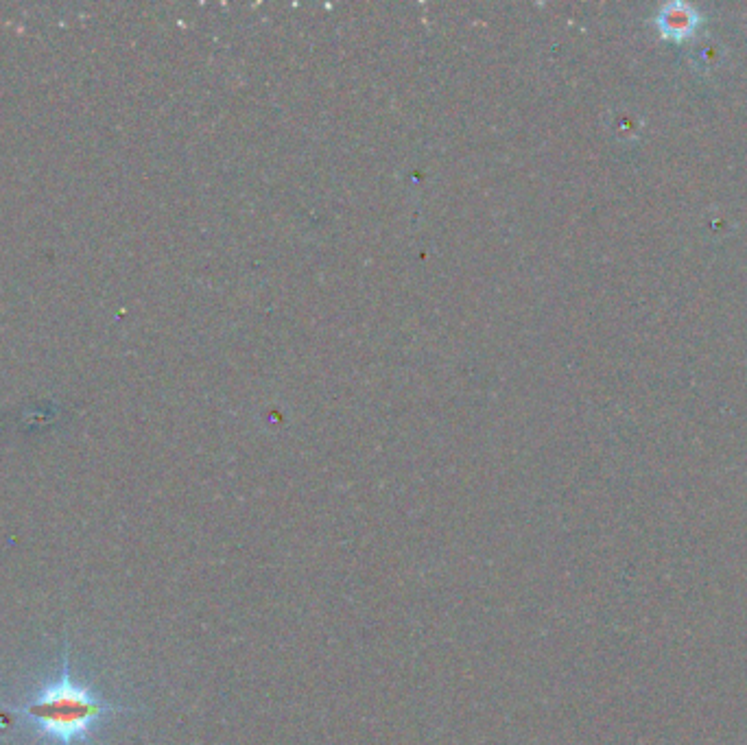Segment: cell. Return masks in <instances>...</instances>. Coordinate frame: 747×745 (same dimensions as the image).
<instances>
[{"mask_svg": "<svg viewBox=\"0 0 747 745\" xmlns=\"http://www.w3.org/2000/svg\"><path fill=\"white\" fill-rule=\"evenodd\" d=\"M16 719L25 721L38 735L55 741L57 745L86 743L101 721L112 715L134 713L132 708L112 704L90 689L88 684L75 680L70 671L68 641L62 647V667L55 680H46L33 695L18 704H0Z\"/></svg>", "mask_w": 747, "mask_h": 745, "instance_id": "obj_1", "label": "cell"}]
</instances>
